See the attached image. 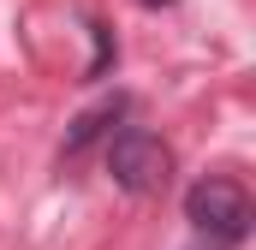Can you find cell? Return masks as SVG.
Here are the masks:
<instances>
[{
	"instance_id": "obj_1",
	"label": "cell",
	"mask_w": 256,
	"mask_h": 250,
	"mask_svg": "<svg viewBox=\"0 0 256 250\" xmlns=\"http://www.w3.org/2000/svg\"><path fill=\"white\" fill-rule=\"evenodd\" d=\"M108 179L126 190V196H161L167 179H173V149L143 131V125H126L108 137Z\"/></svg>"
},
{
	"instance_id": "obj_2",
	"label": "cell",
	"mask_w": 256,
	"mask_h": 250,
	"mask_svg": "<svg viewBox=\"0 0 256 250\" xmlns=\"http://www.w3.org/2000/svg\"><path fill=\"white\" fill-rule=\"evenodd\" d=\"M185 220H191L196 232H208L214 244H244L250 238V196H244V185L238 179H196L191 190H185Z\"/></svg>"
},
{
	"instance_id": "obj_3",
	"label": "cell",
	"mask_w": 256,
	"mask_h": 250,
	"mask_svg": "<svg viewBox=\"0 0 256 250\" xmlns=\"http://www.w3.org/2000/svg\"><path fill=\"white\" fill-rule=\"evenodd\" d=\"M126 114V96H114V102H102V108H90L84 120L72 125V137H66V155H84V143L96 137V131H108V120H120Z\"/></svg>"
},
{
	"instance_id": "obj_4",
	"label": "cell",
	"mask_w": 256,
	"mask_h": 250,
	"mask_svg": "<svg viewBox=\"0 0 256 250\" xmlns=\"http://www.w3.org/2000/svg\"><path fill=\"white\" fill-rule=\"evenodd\" d=\"M143 6H167V0H143Z\"/></svg>"
}]
</instances>
